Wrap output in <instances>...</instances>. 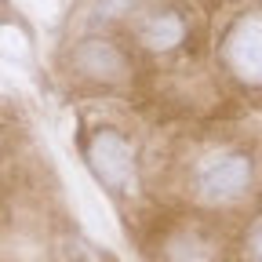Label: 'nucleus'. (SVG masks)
Wrapping results in <instances>:
<instances>
[{
  "mask_svg": "<svg viewBox=\"0 0 262 262\" xmlns=\"http://www.w3.org/2000/svg\"><path fill=\"white\" fill-rule=\"evenodd\" d=\"M222 58L229 73L244 84H262V15H248L233 22L222 40Z\"/></svg>",
  "mask_w": 262,
  "mask_h": 262,
  "instance_id": "nucleus-1",
  "label": "nucleus"
},
{
  "mask_svg": "<svg viewBox=\"0 0 262 262\" xmlns=\"http://www.w3.org/2000/svg\"><path fill=\"white\" fill-rule=\"evenodd\" d=\"M251 182V160L241 153H226L215 157L211 164H204V171L196 175V189H201L208 201H233L241 196Z\"/></svg>",
  "mask_w": 262,
  "mask_h": 262,
  "instance_id": "nucleus-2",
  "label": "nucleus"
},
{
  "mask_svg": "<svg viewBox=\"0 0 262 262\" xmlns=\"http://www.w3.org/2000/svg\"><path fill=\"white\" fill-rule=\"evenodd\" d=\"M88 160H91V168L98 171V179L106 186H120L131 175L135 153H131V142L120 135V131L102 127V131H95V139L88 142Z\"/></svg>",
  "mask_w": 262,
  "mask_h": 262,
  "instance_id": "nucleus-3",
  "label": "nucleus"
},
{
  "mask_svg": "<svg viewBox=\"0 0 262 262\" xmlns=\"http://www.w3.org/2000/svg\"><path fill=\"white\" fill-rule=\"evenodd\" d=\"M77 70L91 80H120L127 73V58L106 40H88L77 51Z\"/></svg>",
  "mask_w": 262,
  "mask_h": 262,
  "instance_id": "nucleus-4",
  "label": "nucleus"
},
{
  "mask_svg": "<svg viewBox=\"0 0 262 262\" xmlns=\"http://www.w3.org/2000/svg\"><path fill=\"white\" fill-rule=\"evenodd\" d=\"M139 37H142V44H146V48L164 51V48L182 44V37H186V22H182L175 11H157V15H149V18L142 22Z\"/></svg>",
  "mask_w": 262,
  "mask_h": 262,
  "instance_id": "nucleus-5",
  "label": "nucleus"
},
{
  "mask_svg": "<svg viewBox=\"0 0 262 262\" xmlns=\"http://www.w3.org/2000/svg\"><path fill=\"white\" fill-rule=\"evenodd\" d=\"M248 244H251V251H255V258L262 262V219L251 226V233H248Z\"/></svg>",
  "mask_w": 262,
  "mask_h": 262,
  "instance_id": "nucleus-6",
  "label": "nucleus"
},
{
  "mask_svg": "<svg viewBox=\"0 0 262 262\" xmlns=\"http://www.w3.org/2000/svg\"><path fill=\"white\" fill-rule=\"evenodd\" d=\"M182 262H208V258H182Z\"/></svg>",
  "mask_w": 262,
  "mask_h": 262,
  "instance_id": "nucleus-7",
  "label": "nucleus"
}]
</instances>
